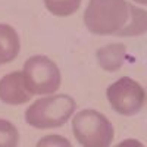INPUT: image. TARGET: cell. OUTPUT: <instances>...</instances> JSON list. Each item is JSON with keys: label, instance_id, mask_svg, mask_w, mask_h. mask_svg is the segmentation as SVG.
Wrapping results in <instances>:
<instances>
[{"label": "cell", "instance_id": "6da1fadb", "mask_svg": "<svg viewBox=\"0 0 147 147\" xmlns=\"http://www.w3.org/2000/svg\"><path fill=\"white\" fill-rule=\"evenodd\" d=\"M129 19L127 0H88L84 24L94 35H118Z\"/></svg>", "mask_w": 147, "mask_h": 147}, {"label": "cell", "instance_id": "7a4b0ae2", "mask_svg": "<svg viewBox=\"0 0 147 147\" xmlns=\"http://www.w3.org/2000/svg\"><path fill=\"white\" fill-rule=\"evenodd\" d=\"M75 109V100L68 94L46 96L28 106L25 121L35 129H53L65 125Z\"/></svg>", "mask_w": 147, "mask_h": 147}, {"label": "cell", "instance_id": "3957f363", "mask_svg": "<svg viewBox=\"0 0 147 147\" xmlns=\"http://www.w3.org/2000/svg\"><path fill=\"white\" fill-rule=\"evenodd\" d=\"M72 132L82 147H109L115 136L112 122L94 109H84L74 115Z\"/></svg>", "mask_w": 147, "mask_h": 147}, {"label": "cell", "instance_id": "277c9868", "mask_svg": "<svg viewBox=\"0 0 147 147\" xmlns=\"http://www.w3.org/2000/svg\"><path fill=\"white\" fill-rule=\"evenodd\" d=\"M22 80L31 96H47L59 90L62 75L57 65L44 55H35L25 60Z\"/></svg>", "mask_w": 147, "mask_h": 147}, {"label": "cell", "instance_id": "5b68a950", "mask_svg": "<svg viewBox=\"0 0 147 147\" xmlns=\"http://www.w3.org/2000/svg\"><path fill=\"white\" fill-rule=\"evenodd\" d=\"M106 97L110 107L124 116L138 113L146 102L144 88L129 77H122L110 84L106 90Z\"/></svg>", "mask_w": 147, "mask_h": 147}, {"label": "cell", "instance_id": "8992f818", "mask_svg": "<svg viewBox=\"0 0 147 147\" xmlns=\"http://www.w3.org/2000/svg\"><path fill=\"white\" fill-rule=\"evenodd\" d=\"M0 100L9 106H19L31 100L22 80V72L15 71L0 78Z\"/></svg>", "mask_w": 147, "mask_h": 147}, {"label": "cell", "instance_id": "52a82bcc", "mask_svg": "<svg viewBox=\"0 0 147 147\" xmlns=\"http://www.w3.org/2000/svg\"><path fill=\"white\" fill-rule=\"evenodd\" d=\"M100 68L107 72H115L121 69L127 59V47L122 43H110L100 47L96 53Z\"/></svg>", "mask_w": 147, "mask_h": 147}, {"label": "cell", "instance_id": "ba28073f", "mask_svg": "<svg viewBox=\"0 0 147 147\" xmlns=\"http://www.w3.org/2000/svg\"><path fill=\"white\" fill-rule=\"evenodd\" d=\"M19 50L21 40L16 30L7 24H0V65L13 62Z\"/></svg>", "mask_w": 147, "mask_h": 147}, {"label": "cell", "instance_id": "9c48e42d", "mask_svg": "<svg viewBox=\"0 0 147 147\" xmlns=\"http://www.w3.org/2000/svg\"><path fill=\"white\" fill-rule=\"evenodd\" d=\"M147 32V12L134 5H129V19L124 30L118 32L119 37H137Z\"/></svg>", "mask_w": 147, "mask_h": 147}, {"label": "cell", "instance_id": "30bf717a", "mask_svg": "<svg viewBox=\"0 0 147 147\" xmlns=\"http://www.w3.org/2000/svg\"><path fill=\"white\" fill-rule=\"evenodd\" d=\"M43 2H44L46 9L53 16L66 18L77 13L82 0H43Z\"/></svg>", "mask_w": 147, "mask_h": 147}, {"label": "cell", "instance_id": "8fae6325", "mask_svg": "<svg viewBox=\"0 0 147 147\" xmlns=\"http://www.w3.org/2000/svg\"><path fill=\"white\" fill-rule=\"evenodd\" d=\"M19 131L7 119H0V147H18Z\"/></svg>", "mask_w": 147, "mask_h": 147}, {"label": "cell", "instance_id": "7c38bea8", "mask_svg": "<svg viewBox=\"0 0 147 147\" xmlns=\"http://www.w3.org/2000/svg\"><path fill=\"white\" fill-rule=\"evenodd\" d=\"M35 147H72L71 141L63 137L57 136V134H50V136H44L38 140Z\"/></svg>", "mask_w": 147, "mask_h": 147}, {"label": "cell", "instance_id": "4fadbf2b", "mask_svg": "<svg viewBox=\"0 0 147 147\" xmlns=\"http://www.w3.org/2000/svg\"><path fill=\"white\" fill-rule=\"evenodd\" d=\"M115 147H144V144L136 138H127L124 141H121L119 144H116Z\"/></svg>", "mask_w": 147, "mask_h": 147}, {"label": "cell", "instance_id": "5bb4252c", "mask_svg": "<svg viewBox=\"0 0 147 147\" xmlns=\"http://www.w3.org/2000/svg\"><path fill=\"white\" fill-rule=\"evenodd\" d=\"M134 2H137V3H140V5H144V6H147V0H134Z\"/></svg>", "mask_w": 147, "mask_h": 147}]
</instances>
